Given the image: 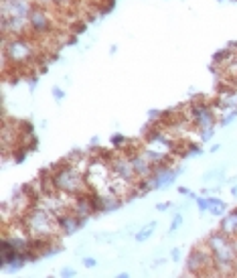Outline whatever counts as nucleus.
Wrapping results in <instances>:
<instances>
[{
	"mask_svg": "<svg viewBox=\"0 0 237 278\" xmlns=\"http://www.w3.org/2000/svg\"><path fill=\"white\" fill-rule=\"evenodd\" d=\"M182 221H185V217H182V213H176L174 217H172V221H170V228H169V234H174L180 226H182Z\"/></svg>",
	"mask_w": 237,
	"mask_h": 278,
	"instance_id": "18",
	"label": "nucleus"
},
{
	"mask_svg": "<svg viewBox=\"0 0 237 278\" xmlns=\"http://www.w3.org/2000/svg\"><path fill=\"white\" fill-rule=\"evenodd\" d=\"M170 258H172L174 262H176V260H180V250H178V248H174V250L170 252Z\"/></svg>",
	"mask_w": 237,
	"mask_h": 278,
	"instance_id": "28",
	"label": "nucleus"
},
{
	"mask_svg": "<svg viewBox=\"0 0 237 278\" xmlns=\"http://www.w3.org/2000/svg\"><path fill=\"white\" fill-rule=\"evenodd\" d=\"M187 272L191 274H207L213 272V256L207 244H201L191 250L187 258Z\"/></svg>",
	"mask_w": 237,
	"mask_h": 278,
	"instance_id": "6",
	"label": "nucleus"
},
{
	"mask_svg": "<svg viewBox=\"0 0 237 278\" xmlns=\"http://www.w3.org/2000/svg\"><path fill=\"white\" fill-rule=\"evenodd\" d=\"M219 148H221V144H213L211 146V153H219Z\"/></svg>",
	"mask_w": 237,
	"mask_h": 278,
	"instance_id": "31",
	"label": "nucleus"
},
{
	"mask_svg": "<svg viewBox=\"0 0 237 278\" xmlns=\"http://www.w3.org/2000/svg\"><path fill=\"white\" fill-rule=\"evenodd\" d=\"M31 0H0V16H18V18H29L33 10Z\"/></svg>",
	"mask_w": 237,
	"mask_h": 278,
	"instance_id": "10",
	"label": "nucleus"
},
{
	"mask_svg": "<svg viewBox=\"0 0 237 278\" xmlns=\"http://www.w3.org/2000/svg\"><path fill=\"white\" fill-rule=\"evenodd\" d=\"M57 221H59V230H61V234L63 236H71V234H75L77 230H81V226H83V217H79L77 213H73V211H65V213H61L59 217H57Z\"/></svg>",
	"mask_w": 237,
	"mask_h": 278,
	"instance_id": "12",
	"label": "nucleus"
},
{
	"mask_svg": "<svg viewBox=\"0 0 237 278\" xmlns=\"http://www.w3.org/2000/svg\"><path fill=\"white\" fill-rule=\"evenodd\" d=\"M21 221L33 239H55V236L61 234L57 215L47 207H31Z\"/></svg>",
	"mask_w": 237,
	"mask_h": 278,
	"instance_id": "4",
	"label": "nucleus"
},
{
	"mask_svg": "<svg viewBox=\"0 0 237 278\" xmlns=\"http://www.w3.org/2000/svg\"><path fill=\"white\" fill-rule=\"evenodd\" d=\"M154 232H156V221H148L144 228H140L138 232H136V236H134V239L138 244H144L146 239H150L152 236H154Z\"/></svg>",
	"mask_w": 237,
	"mask_h": 278,
	"instance_id": "15",
	"label": "nucleus"
},
{
	"mask_svg": "<svg viewBox=\"0 0 237 278\" xmlns=\"http://www.w3.org/2000/svg\"><path fill=\"white\" fill-rule=\"evenodd\" d=\"M83 266L85 268H96L98 260H96V258H91V256H87V258H83Z\"/></svg>",
	"mask_w": 237,
	"mask_h": 278,
	"instance_id": "23",
	"label": "nucleus"
},
{
	"mask_svg": "<svg viewBox=\"0 0 237 278\" xmlns=\"http://www.w3.org/2000/svg\"><path fill=\"white\" fill-rule=\"evenodd\" d=\"M109 166H112V173L116 179H122L126 183H134L138 181L136 177V171H134V164H132V159L128 153H122V155H114L109 159Z\"/></svg>",
	"mask_w": 237,
	"mask_h": 278,
	"instance_id": "8",
	"label": "nucleus"
},
{
	"mask_svg": "<svg viewBox=\"0 0 237 278\" xmlns=\"http://www.w3.org/2000/svg\"><path fill=\"white\" fill-rule=\"evenodd\" d=\"M221 230L233 238H237V207L233 211H227L223 215V221H221Z\"/></svg>",
	"mask_w": 237,
	"mask_h": 278,
	"instance_id": "13",
	"label": "nucleus"
},
{
	"mask_svg": "<svg viewBox=\"0 0 237 278\" xmlns=\"http://www.w3.org/2000/svg\"><path fill=\"white\" fill-rule=\"evenodd\" d=\"M213 136H215V128H209V130H201V132H199L201 142H207V140H211Z\"/></svg>",
	"mask_w": 237,
	"mask_h": 278,
	"instance_id": "22",
	"label": "nucleus"
},
{
	"mask_svg": "<svg viewBox=\"0 0 237 278\" xmlns=\"http://www.w3.org/2000/svg\"><path fill=\"white\" fill-rule=\"evenodd\" d=\"M195 203H197V209L201 213H207L209 211V195H197L195 197Z\"/></svg>",
	"mask_w": 237,
	"mask_h": 278,
	"instance_id": "16",
	"label": "nucleus"
},
{
	"mask_svg": "<svg viewBox=\"0 0 237 278\" xmlns=\"http://www.w3.org/2000/svg\"><path fill=\"white\" fill-rule=\"evenodd\" d=\"M36 55H39L36 45L27 35H23V37L2 35V65H4V69L29 65L36 59Z\"/></svg>",
	"mask_w": 237,
	"mask_h": 278,
	"instance_id": "2",
	"label": "nucleus"
},
{
	"mask_svg": "<svg viewBox=\"0 0 237 278\" xmlns=\"http://www.w3.org/2000/svg\"><path fill=\"white\" fill-rule=\"evenodd\" d=\"M213 256L215 274H235L237 270V238L225 234L223 230L209 234L207 242Z\"/></svg>",
	"mask_w": 237,
	"mask_h": 278,
	"instance_id": "1",
	"label": "nucleus"
},
{
	"mask_svg": "<svg viewBox=\"0 0 237 278\" xmlns=\"http://www.w3.org/2000/svg\"><path fill=\"white\" fill-rule=\"evenodd\" d=\"M209 213L215 217H223L227 213V203L219 197H211L209 195Z\"/></svg>",
	"mask_w": 237,
	"mask_h": 278,
	"instance_id": "14",
	"label": "nucleus"
},
{
	"mask_svg": "<svg viewBox=\"0 0 237 278\" xmlns=\"http://www.w3.org/2000/svg\"><path fill=\"white\" fill-rule=\"evenodd\" d=\"M51 2L55 4V6H63V4H67L69 0H51Z\"/></svg>",
	"mask_w": 237,
	"mask_h": 278,
	"instance_id": "29",
	"label": "nucleus"
},
{
	"mask_svg": "<svg viewBox=\"0 0 237 278\" xmlns=\"http://www.w3.org/2000/svg\"><path fill=\"white\" fill-rule=\"evenodd\" d=\"M124 144H128V138H126V136H122V134H114V136H112V146L124 148Z\"/></svg>",
	"mask_w": 237,
	"mask_h": 278,
	"instance_id": "21",
	"label": "nucleus"
},
{
	"mask_svg": "<svg viewBox=\"0 0 237 278\" xmlns=\"http://www.w3.org/2000/svg\"><path fill=\"white\" fill-rule=\"evenodd\" d=\"M128 276H130L128 272H120V274H118V278H128Z\"/></svg>",
	"mask_w": 237,
	"mask_h": 278,
	"instance_id": "33",
	"label": "nucleus"
},
{
	"mask_svg": "<svg viewBox=\"0 0 237 278\" xmlns=\"http://www.w3.org/2000/svg\"><path fill=\"white\" fill-rule=\"evenodd\" d=\"M180 175V169H174L169 162L167 164H158L152 177H150V183H152V189H167L174 183V179Z\"/></svg>",
	"mask_w": 237,
	"mask_h": 278,
	"instance_id": "9",
	"label": "nucleus"
},
{
	"mask_svg": "<svg viewBox=\"0 0 237 278\" xmlns=\"http://www.w3.org/2000/svg\"><path fill=\"white\" fill-rule=\"evenodd\" d=\"M187 122L195 128L197 132L201 130H209V128H215L217 124V114H215V108L203 100H197L191 102L187 106V114H185Z\"/></svg>",
	"mask_w": 237,
	"mask_h": 278,
	"instance_id": "5",
	"label": "nucleus"
},
{
	"mask_svg": "<svg viewBox=\"0 0 237 278\" xmlns=\"http://www.w3.org/2000/svg\"><path fill=\"white\" fill-rule=\"evenodd\" d=\"M31 2H33V4H34V2H39V0H31Z\"/></svg>",
	"mask_w": 237,
	"mask_h": 278,
	"instance_id": "34",
	"label": "nucleus"
},
{
	"mask_svg": "<svg viewBox=\"0 0 237 278\" xmlns=\"http://www.w3.org/2000/svg\"><path fill=\"white\" fill-rule=\"evenodd\" d=\"M128 155H130V159H132V164H134V171H136L138 181L150 179V177H152V173H154L156 166L150 164V160L142 155V151H134V153H128Z\"/></svg>",
	"mask_w": 237,
	"mask_h": 278,
	"instance_id": "11",
	"label": "nucleus"
},
{
	"mask_svg": "<svg viewBox=\"0 0 237 278\" xmlns=\"http://www.w3.org/2000/svg\"><path fill=\"white\" fill-rule=\"evenodd\" d=\"M29 87H31V91H33V89L36 87V78H33V79L29 81Z\"/></svg>",
	"mask_w": 237,
	"mask_h": 278,
	"instance_id": "30",
	"label": "nucleus"
},
{
	"mask_svg": "<svg viewBox=\"0 0 237 278\" xmlns=\"http://www.w3.org/2000/svg\"><path fill=\"white\" fill-rule=\"evenodd\" d=\"M187 153H189V155H193V157H199V155H201V146H199V144H189Z\"/></svg>",
	"mask_w": 237,
	"mask_h": 278,
	"instance_id": "25",
	"label": "nucleus"
},
{
	"mask_svg": "<svg viewBox=\"0 0 237 278\" xmlns=\"http://www.w3.org/2000/svg\"><path fill=\"white\" fill-rule=\"evenodd\" d=\"M53 31V16L43 4H34L29 14V33L34 37H45Z\"/></svg>",
	"mask_w": 237,
	"mask_h": 278,
	"instance_id": "7",
	"label": "nucleus"
},
{
	"mask_svg": "<svg viewBox=\"0 0 237 278\" xmlns=\"http://www.w3.org/2000/svg\"><path fill=\"white\" fill-rule=\"evenodd\" d=\"M51 96L55 98V102H57V104H61V102H63V98H65V91H63L59 85H55V87L51 89Z\"/></svg>",
	"mask_w": 237,
	"mask_h": 278,
	"instance_id": "20",
	"label": "nucleus"
},
{
	"mask_svg": "<svg viewBox=\"0 0 237 278\" xmlns=\"http://www.w3.org/2000/svg\"><path fill=\"white\" fill-rule=\"evenodd\" d=\"M221 175H223V169H215V171L205 173L203 177H201V181H203V183H209V181H213L215 177H221Z\"/></svg>",
	"mask_w": 237,
	"mask_h": 278,
	"instance_id": "19",
	"label": "nucleus"
},
{
	"mask_svg": "<svg viewBox=\"0 0 237 278\" xmlns=\"http://www.w3.org/2000/svg\"><path fill=\"white\" fill-rule=\"evenodd\" d=\"M49 177H51L55 191H59V193L75 197V195H83L89 191V183H87L85 173L79 171V166L71 164L67 160L55 166Z\"/></svg>",
	"mask_w": 237,
	"mask_h": 278,
	"instance_id": "3",
	"label": "nucleus"
},
{
	"mask_svg": "<svg viewBox=\"0 0 237 278\" xmlns=\"http://www.w3.org/2000/svg\"><path fill=\"white\" fill-rule=\"evenodd\" d=\"M231 195L237 197V185H233V187H231Z\"/></svg>",
	"mask_w": 237,
	"mask_h": 278,
	"instance_id": "32",
	"label": "nucleus"
},
{
	"mask_svg": "<svg viewBox=\"0 0 237 278\" xmlns=\"http://www.w3.org/2000/svg\"><path fill=\"white\" fill-rule=\"evenodd\" d=\"M77 272H75V268H71V266H65V268H61V276H65V278H71V276H75Z\"/></svg>",
	"mask_w": 237,
	"mask_h": 278,
	"instance_id": "24",
	"label": "nucleus"
},
{
	"mask_svg": "<svg viewBox=\"0 0 237 278\" xmlns=\"http://www.w3.org/2000/svg\"><path fill=\"white\" fill-rule=\"evenodd\" d=\"M176 191H178V193H180V195H189V197H191V195H193V191H191V189H189V187H178V189H176Z\"/></svg>",
	"mask_w": 237,
	"mask_h": 278,
	"instance_id": "27",
	"label": "nucleus"
},
{
	"mask_svg": "<svg viewBox=\"0 0 237 278\" xmlns=\"http://www.w3.org/2000/svg\"><path fill=\"white\" fill-rule=\"evenodd\" d=\"M170 207H172L170 201H167V203H156V211H167V209H170Z\"/></svg>",
	"mask_w": 237,
	"mask_h": 278,
	"instance_id": "26",
	"label": "nucleus"
},
{
	"mask_svg": "<svg viewBox=\"0 0 237 278\" xmlns=\"http://www.w3.org/2000/svg\"><path fill=\"white\" fill-rule=\"evenodd\" d=\"M235 118H237V108H229L227 112L221 116V120H219V122H221L223 126H229L231 122H235Z\"/></svg>",
	"mask_w": 237,
	"mask_h": 278,
	"instance_id": "17",
	"label": "nucleus"
}]
</instances>
